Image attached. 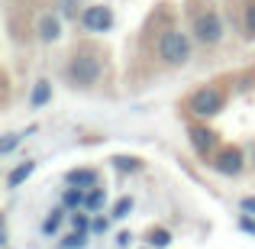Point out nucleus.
<instances>
[{"label":"nucleus","mask_w":255,"mask_h":249,"mask_svg":"<svg viewBox=\"0 0 255 249\" xmlns=\"http://www.w3.org/2000/svg\"><path fill=\"white\" fill-rule=\"evenodd\" d=\"M3 249H10V246H3Z\"/></svg>","instance_id":"obj_24"},{"label":"nucleus","mask_w":255,"mask_h":249,"mask_svg":"<svg viewBox=\"0 0 255 249\" xmlns=\"http://www.w3.org/2000/svg\"><path fill=\"white\" fill-rule=\"evenodd\" d=\"M239 227H243L246 233H252V237H255V217H249V214H243V217H239Z\"/></svg>","instance_id":"obj_23"},{"label":"nucleus","mask_w":255,"mask_h":249,"mask_svg":"<svg viewBox=\"0 0 255 249\" xmlns=\"http://www.w3.org/2000/svg\"><path fill=\"white\" fill-rule=\"evenodd\" d=\"M32 172H36V162H32V159H26V162L13 165L10 172H6V188H10V191H13V188H19V185H23V181L29 178Z\"/></svg>","instance_id":"obj_11"},{"label":"nucleus","mask_w":255,"mask_h":249,"mask_svg":"<svg viewBox=\"0 0 255 249\" xmlns=\"http://www.w3.org/2000/svg\"><path fill=\"white\" fill-rule=\"evenodd\" d=\"M191 143L197 149V156L207 159V162L217 156V133L207 130V126H191Z\"/></svg>","instance_id":"obj_7"},{"label":"nucleus","mask_w":255,"mask_h":249,"mask_svg":"<svg viewBox=\"0 0 255 249\" xmlns=\"http://www.w3.org/2000/svg\"><path fill=\"white\" fill-rule=\"evenodd\" d=\"M132 207H136V201L126 194V198H120L117 204H113V214H110V217L113 220H123V217H129V214H132Z\"/></svg>","instance_id":"obj_18"},{"label":"nucleus","mask_w":255,"mask_h":249,"mask_svg":"<svg viewBox=\"0 0 255 249\" xmlns=\"http://www.w3.org/2000/svg\"><path fill=\"white\" fill-rule=\"evenodd\" d=\"M145 243L152 249H165V246H171V233L165 230V227H152V230L145 233Z\"/></svg>","instance_id":"obj_15"},{"label":"nucleus","mask_w":255,"mask_h":249,"mask_svg":"<svg viewBox=\"0 0 255 249\" xmlns=\"http://www.w3.org/2000/svg\"><path fill=\"white\" fill-rule=\"evenodd\" d=\"M184 107L194 113V117L210 120V117H217V113L226 107V91H223V87H217V84H204V87H197V91L187 97Z\"/></svg>","instance_id":"obj_4"},{"label":"nucleus","mask_w":255,"mask_h":249,"mask_svg":"<svg viewBox=\"0 0 255 249\" xmlns=\"http://www.w3.org/2000/svg\"><path fill=\"white\" fill-rule=\"evenodd\" d=\"M65 181H68L71 188H84V191H91V188L100 185V175L94 172V168H71V172L65 175Z\"/></svg>","instance_id":"obj_9"},{"label":"nucleus","mask_w":255,"mask_h":249,"mask_svg":"<svg viewBox=\"0 0 255 249\" xmlns=\"http://www.w3.org/2000/svg\"><path fill=\"white\" fill-rule=\"evenodd\" d=\"M239 211H243V214H249V217H255V194H249V198H243V201H239Z\"/></svg>","instance_id":"obj_20"},{"label":"nucleus","mask_w":255,"mask_h":249,"mask_svg":"<svg viewBox=\"0 0 255 249\" xmlns=\"http://www.w3.org/2000/svg\"><path fill=\"white\" fill-rule=\"evenodd\" d=\"M87 246V233L81 230H71L68 237H62V243H58V249H84Z\"/></svg>","instance_id":"obj_17"},{"label":"nucleus","mask_w":255,"mask_h":249,"mask_svg":"<svg viewBox=\"0 0 255 249\" xmlns=\"http://www.w3.org/2000/svg\"><path fill=\"white\" fill-rule=\"evenodd\" d=\"M32 130H36V126H29V130H16V133H6V136L0 139V156H10V152L26 139V133H32Z\"/></svg>","instance_id":"obj_14"},{"label":"nucleus","mask_w":255,"mask_h":249,"mask_svg":"<svg viewBox=\"0 0 255 249\" xmlns=\"http://www.w3.org/2000/svg\"><path fill=\"white\" fill-rule=\"evenodd\" d=\"M117 165H120V168H132V172H136V168H142V162H139V159H126V156H120Z\"/></svg>","instance_id":"obj_22"},{"label":"nucleus","mask_w":255,"mask_h":249,"mask_svg":"<svg viewBox=\"0 0 255 249\" xmlns=\"http://www.w3.org/2000/svg\"><path fill=\"white\" fill-rule=\"evenodd\" d=\"M107 204V191H104V188H91V191H87V204H84V211H100V207H104Z\"/></svg>","instance_id":"obj_16"},{"label":"nucleus","mask_w":255,"mask_h":249,"mask_svg":"<svg viewBox=\"0 0 255 249\" xmlns=\"http://www.w3.org/2000/svg\"><path fill=\"white\" fill-rule=\"evenodd\" d=\"M107 230H110V220H107V217H94L91 233H107Z\"/></svg>","instance_id":"obj_21"},{"label":"nucleus","mask_w":255,"mask_h":249,"mask_svg":"<svg viewBox=\"0 0 255 249\" xmlns=\"http://www.w3.org/2000/svg\"><path fill=\"white\" fill-rule=\"evenodd\" d=\"M84 204H87V191L84 188H65V194H62V207L65 211H84Z\"/></svg>","instance_id":"obj_12"},{"label":"nucleus","mask_w":255,"mask_h":249,"mask_svg":"<svg viewBox=\"0 0 255 249\" xmlns=\"http://www.w3.org/2000/svg\"><path fill=\"white\" fill-rule=\"evenodd\" d=\"M81 26L87 32H110L113 29V10L107 3H91L81 10Z\"/></svg>","instance_id":"obj_6"},{"label":"nucleus","mask_w":255,"mask_h":249,"mask_svg":"<svg viewBox=\"0 0 255 249\" xmlns=\"http://www.w3.org/2000/svg\"><path fill=\"white\" fill-rule=\"evenodd\" d=\"M210 168L217 175H226V178H233V175H239L246 168V152L239 149V146H220L217 156L210 159Z\"/></svg>","instance_id":"obj_5"},{"label":"nucleus","mask_w":255,"mask_h":249,"mask_svg":"<svg viewBox=\"0 0 255 249\" xmlns=\"http://www.w3.org/2000/svg\"><path fill=\"white\" fill-rule=\"evenodd\" d=\"M68 214H71V211H65V207H55V211H49V217L42 220V233H45V237H55L58 227H62V220L68 217Z\"/></svg>","instance_id":"obj_13"},{"label":"nucleus","mask_w":255,"mask_h":249,"mask_svg":"<svg viewBox=\"0 0 255 249\" xmlns=\"http://www.w3.org/2000/svg\"><path fill=\"white\" fill-rule=\"evenodd\" d=\"M36 36L39 42H58L62 39V16L58 13H42L36 23Z\"/></svg>","instance_id":"obj_8"},{"label":"nucleus","mask_w":255,"mask_h":249,"mask_svg":"<svg viewBox=\"0 0 255 249\" xmlns=\"http://www.w3.org/2000/svg\"><path fill=\"white\" fill-rule=\"evenodd\" d=\"M52 100V81L49 78H39L36 84H32V94H29V107L32 110H42L45 104Z\"/></svg>","instance_id":"obj_10"},{"label":"nucleus","mask_w":255,"mask_h":249,"mask_svg":"<svg viewBox=\"0 0 255 249\" xmlns=\"http://www.w3.org/2000/svg\"><path fill=\"white\" fill-rule=\"evenodd\" d=\"M243 26H246V36L255 39V0H249L243 10Z\"/></svg>","instance_id":"obj_19"},{"label":"nucleus","mask_w":255,"mask_h":249,"mask_svg":"<svg viewBox=\"0 0 255 249\" xmlns=\"http://www.w3.org/2000/svg\"><path fill=\"white\" fill-rule=\"evenodd\" d=\"M100 78H104V58H100L97 49L81 45V49H75L68 55V62H65V81L71 87L91 91V87L100 84Z\"/></svg>","instance_id":"obj_1"},{"label":"nucleus","mask_w":255,"mask_h":249,"mask_svg":"<svg viewBox=\"0 0 255 249\" xmlns=\"http://www.w3.org/2000/svg\"><path fill=\"white\" fill-rule=\"evenodd\" d=\"M191 36H194V42L207 45V49H213V45L223 42L226 23H223V16H220L217 6H204V10L194 13L191 16Z\"/></svg>","instance_id":"obj_3"},{"label":"nucleus","mask_w":255,"mask_h":249,"mask_svg":"<svg viewBox=\"0 0 255 249\" xmlns=\"http://www.w3.org/2000/svg\"><path fill=\"white\" fill-rule=\"evenodd\" d=\"M155 55H158V62L168 65V68H184L194 58V36L184 32V29H178V26H168V29H162L158 39H155Z\"/></svg>","instance_id":"obj_2"}]
</instances>
